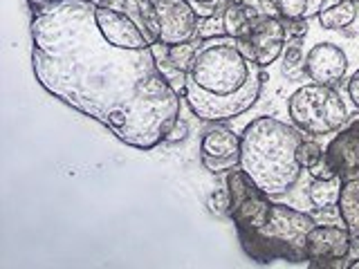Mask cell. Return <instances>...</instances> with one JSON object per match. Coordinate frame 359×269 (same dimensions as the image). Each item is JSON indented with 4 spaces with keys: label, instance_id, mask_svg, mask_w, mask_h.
Returning a JSON list of instances; mask_svg holds the SVG:
<instances>
[{
    "label": "cell",
    "instance_id": "1",
    "mask_svg": "<svg viewBox=\"0 0 359 269\" xmlns=\"http://www.w3.org/2000/svg\"><path fill=\"white\" fill-rule=\"evenodd\" d=\"M32 67L52 97L137 151L162 144L180 117V95L157 67L153 48L123 50L106 41L88 0L36 11Z\"/></svg>",
    "mask_w": 359,
    "mask_h": 269
},
{
    "label": "cell",
    "instance_id": "18",
    "mask_svg": "<svg viewBox=\"0 0 359 269\" xmlns=\"http://www.w3.org/2000/svg\"><path fill=\"white\" fill-rule=\"evenodd\" d=\"M151 48H153V54H155L157 67H160V72L164 74L168 85H171L180 97H184V92H187V72L180 70V67L171 59H168V48L164 43H155V45H151Z\"/></svg>",
    "mask_w": 359,
    "mask_h": 269
},
{
    "label": "cell",
    "instance_id": "7",
    "mask_svg": "<svg viewBox=\"0 0 359 269\" xmlns=\"http://www.w3.org/2000/svg\"><path fill=\"white\" fill-rule=\"evenodd\" d=\"M243 139L231 128H211L200 142V162L209 173L220 175L241 166Z\"/></svg>",
    "mask_w": 359,
    "mask_h": 269
},
{
    "label": "cell",
    "instance_id": "13",
    "mask_svg": "<svg viewBox=\"0 0 359 269\" xmlns=\"http://www.w3.org/2000/svg\"><path fill=\"white\" fill-rule=\"evenodd\" d=\"M325 155L339 168L344 179L359 177V121L341 130L325 149Z\"/></svg>",
    "mask_w": 359,
    "mask_h": 269
},
{
    "label": "cell",
    "instance_id": "21",
    "mask_svg": "<svg viewBox=\"0 0 359 269\" xmlns=\"http://www.w3.org/2000/svg\"><path fill=\"white\" fill-rule=\"evenodd\" d=\"M283 74L290 78V81H299V78L306 74V56L301 52V39H294V43L285 45Z\"/></svg>",
    "mask_w": 359,
    "mask_h": 269
},
{
    "label": "cell",
    "instance_id": "14",
    "mask_svg": "<svg viewBox=\"0 0 359 269\" xmlns=\"http://www.w3.org/2000/svg\"><path fill=\"white\" fill-rule=\"evenodd\" d=\"M99 5L126 14L144 32V36L149 39L151 45L160 43V16H157V7L153 0H101Z\"/></svg>",
    "mask_w": 359,
    "mask_h": 269
},
{
    "label": "cell",
    "instance_id": "17",
    "mask_svg": "<svg viewBox=\"0 0 359 269\" xmlns=\"http://www.w3.org/2000/svg\"><path fill=\"white\" fill-rule=\"evenodd\" d=\"M222 22H224V34H227V36L238 39V41L250 39L254 20L247 16V11L243 9L241 3H236V0H224Z\"/></svg>",
    "mask_w": 359,
    "mask_h": 269
},
{
    "label": "cell",
    "instance_id": "16",
    "mask_svg": "<svg viewBox=\"0 0 359 269\" xmlns=\"http://www.w3.org/2000/svg\"><path fill=\"white\" fill-rule=\"evenodd\" d=\"M337 209H339V216L348 231L353 233V238L359 240V177L344 179Z\"/></svg>",
    "mask_w": 359,
    "mask_h": 269
},
{
    "label": "cell",
    "instance_id": "28",
    "mask_svg": "<svg viewBox=\"0 0 359 269\" xmlns=\"http://www.w3.org/2000/svg\"><path fill=\"white\" fill-rule=\"evenodd\" d=\"M27 3H29V7H32V9L43 11V9L56 7V5H61V3H67V0H27Z\"/></svg>",
    "mask_w": 359,
    "mask_h": 269
},
{
    "label": "cell",
    "instance_id": "27",
    "mask_svg": "<svg viewBox=\"0 0 359 269\" xmlns=\"http://www.w3.org/2000/svg\"><path fill=\"white\" fill-rule=\"evenodd\" d=\"M348 95H351L355 108L359 110V70L351 76V81H348Z\"/></svg>",
    "mask_w": 359,
    "mask_h": 269
},
{
    "label": "cell",
    "instance_id": "12",
    "mask_svg": "<svg viewBox=\"0 0 359 269\" xmlns=\"http://www.w3.org/2000/svg\"><path fill=\"white\" fill-rule=\"evenodd\" d=\"M348 70V56L334 43H317L306 54V74L312 83L334 85Z\"/></svg>",
    "mask_w": 359,
    "mask_h": 269
},
{
    "label": "cell",
    "instance_id": "26",
    "mask_svg": "<svg viewBox=\"0 0 359 269\" xmlns=\"http://www.w3.org/2000/svg\"><path fill=\"white\" fill-rule=\"evenodd\" d=\"M187 134H189V123L182 119V117H177V121L173 123V128L168 130L166 134V144H177V142H184L187 139Z\"/></svg>",
    "mask_w": 359,
    "mask_h": 269
},
{
    "label": "cell",
    "instance_id": "20",
    "mask_svg": "<svg viewBox=\"0 0 359 269\" xmlns=\"http://www.w3.org/2000/svg\"><path fill=\"white\" fill-rule=\"evenodd\" d=\"M278 11L283 18H314L319 16L323 0H276Z\"/></svg>",
    "mask_w": 359,
    "mask_h": 269
},
{
    "label": "cell",
    "instance_id": "22",
    "mask_svg": "<svg viewBox=\"0 0 359 269\" xmlns=\"http://www.w3.org/2000/svg\"><path fill=\"white\" fill-rule=\"evenodd\" d=\"M323 149L317 144V142H310V139H303L301 146H299V151H297V160L301 164L303 171H308V168H312L314 164H317L321 157H323Z\"/></svg>",
    "mask_w": 359,
    "mask_h": 269
},
{
    "label": "cell",
    "instance_id": "11",
    "mask_svg": "<svg viewBox=\"0 0 359 269\" xmlns=\"http://www.w3.org/2000/svg\"><path fill=\"white\" fill-rule=\"evenodd\" d=\"M95 18L106 41L117 45V48H123V50L151 48V43L144 36V32L135 25V20H130L126 14H121V11L104 7V5H95Z\"/></svg>",
    "mask_w": 359,
    "mask_h": 269
},
{
    "label": "cell",
    "instance_id": "23",
    "mask_svg": "<svg viewBox=\"0 0 359 269\" xmlns=\"http://www.w3.org/2000/svg\"><path fill=\"white\" fill-rule=\"evenodd\" d=\"M308 173L312 175V179H334V177H341L339 168L334 166V162L325 153H323V157L317 164H314L312 168H308Z\"/></svg>",
    "mask_w": 359,
    "mask_h": 269
},
{
    "label": "cell",
    "instance_id": "9",
    "mask_svg": "<svg viewBox=\"0 0 359 269\" xmlns=\"http://www.w3.org/2000/svg\"><path fill=\"white\" fill-rule=\"evenodd\" d=\"M353 240L346 224H314L308 233V265L321 267L325 261L346 258L353 249Z\"/></svg>",
    "mask_w": 359,
    "mask_h": 269
},
{
    "label": "cell",
    "instance_id": "10",
    "mask_svg": "<svg viewBox=\"0 0 359 269\" xmlns=\"http://www.w3.org/2000/svg\"><path fill=\"white\" fill-rule=\"evenodd\" d=\"M245 41L250 43V48L254 52V61L258 65H261V67L272 65L278 56H283L285 41H287L283 16L256 18L252 22L250 39H245Z\"/></svg>",
    "mask_w": 359,
    "mask_h": 269
},
{
    "label": "cell",
    "instance_id": "19",
    "mask_svg": "<svg viewBox=\"0 0 359 269\" xmlns=\"http://www.w3.org/2000/svg\"><path fill=\"white\" fill-rule=\"evenodd\" d=\"M341 186H344V177L312 179V184L308 188V200L317 209L337 207V202H339V193H341Z\"/></svg>",
    "mask_w": 359,
    "mask_h": 269
},
{
    "label": "cell",
    "instance_id": "6",
    "mask_svg": "<svg viewBox=\"0 0 359 269\" xmlns=\"http://www.w3.org/2000/svg\"><path fill=\"white\" fill-rule=\"evenodd\" d=\"M227 191H229V218L233 220L238 231H256L261 229L269 218L272 202L265 191L256 186L254 179L243 168H233L227 173Z\"/></svg>",
    "mask_w": 359,
    "mask_h": 269
},
{
    "label": "cell",
    "instance_id": "5",
    "mask_svg": "<svg viewBox=\"0 0 359 269\" xmlns=\"http://www.w3.org/2000/svg\"><path fill=\"white\" fill-rule=\"evenodd\" d=\"M290 119L308 134H325L339 130L348 121V108L332 85L308 83L299 88L287 101Z\"/></svg>",
    "mask_w": 359,
    "mask_h": 269
},
{
    "label": "cell",
    "instance_id": "8",
    "mask_svg": "<svg viewBox=\"0 0 359 269\" xmlns=\"http://www.w3.org/2000/svg\"><path fill=\"white\" fill-rule=\"evenodd\" d=\"M160 16V43L180 45L198 39V14L189 0H157Z\"/></svg>",
    "mask_w": 359,
    "mask_h": 269
},
{
    "label": "cell",
    "instance_id": "25",
    "mask_svg": "<svg viewBox=\"0 0 359 269\" xmlns=\"http://www.w3.org/2000/svg\"><path fill=\"white\" fill-rule=\"evenodd\" d=\"M287 39H303L308 34V20L306 18H283Z\"/></svg>",
    "mask_w": 359,
    "mask_h": 269
},
{
    "label": "cell",
    "instance_id": "15",
    "mask_svg": "<svg viewBox=\"0 0 359 269\" xmlns=\"http://www.w3.org/2000/svg\"><path fill=\"white\" fill-rule=\"evenodd\" d=\"M319 22L323 29H346L359 18V0H323L319 11Z\"/></svg>",
    "mask_w": 359,
    "mask_h": 269
},
{
    "label": "cell",
    "instance_id": "3",
    "mask_svg": "<svg viewBox=\"0 0 359 269\" xmlns=\"http://www.w3.org/2000/svg\"><path fill=\"white\" fill-rule=\"evenodd\" d=\"M241 139V168L269 198L283 195L297 184L303 171L297 151L306 139L301 128L276 117H256L245 126Z\"/></svg>",
    "mask_w": 359,
    "mask_h": 269
},
{
    "label": "cell",
    "instance_id": "4",
    "mask_svg": "<svg viewBox=\"0 0 359 269\" xmlns=\"http://www.w3.org/2000/svg\"><path fill=\"white\" fill-rule=\"evenodd\" d=\"M314 218L306 211L287 205H272L269 218L261 229L238 231L245 254L256 263H306L308 261V233L314 229Z\"/></svg>",
    "mask_w": 359,
    "mask_h": 269
},
{
    "label": "cell",
    "instance_id": "29",
    "mask_svg": "<svg viewBox=\"0 0 359 269\" xmlns=\"http://www.w3.org/2000/svg\"><path fill=\"white\" fill-rule=\"evenodd\" d=\"M88 3H93V5H99V3H101V0H88Z\"/></svg>",
    "mask_w": 359,
    "mask_h": 269
},
{
    "label": "cell",
    "instance_id": "2",
    "mask_svg": "<svg viewBox=\"0 0 359 269\" xmlns=\"http://www.w3.org/2000/svg\"><path fill=\"white\" fill-rule=\"evenodd\" d=\"M263 90V67L236 39L222 34L200 43L187 74L184 99L196 117L227 121L250 110Z\"/></svg>",
    "mask_w": 359,
    "mask_h": 269
},
{
    "label": "cell",
    "instance_id": "30",
    "mask_svg": "<svg viewBox=\"0 0 359 269\" xmlns=\"http://www.w3.org/2000/svg\"><path fill=\"white\" fill-rule=\"evenodd\" d=\"M153 3H157V0H153Z\"/></svg>",
    "mask_w": 359,
    "mask_h": 269
},
{
    "label": "cell",
    "instance_id": "24",
    "mask_svg": "<svg viewBox=\"0 0 359 269\" xmlns=\"http://www.w3.org/2000/svg\"><path fill=\"white\" fill-rule=\"evenodd\" d=\"M209 209L216 216H229V191L220 188L216 193L209 195Z\"/></svg>",
    "mask_w": 359,
    "mask_h": 269
}]
</instances>
